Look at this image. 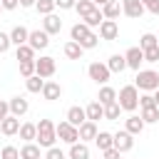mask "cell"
<instances>
[{"label": "cell", "mask_w": 159, "mask_h": 159, "mask_svg": "<svg viewBox=\"0 0 159 159\" xmlns=\"http://www.w3.org/2000/svg\"><path fill=\"white\" fill-rule=\"evenodd\" d=\"M139 2H142V5H144V7H147V5H149V2H152V0H139Z\"/></svg>", "instance_id": "db71d44e"}, {"label": "cell", "mask_w": 159, "mask_h": 159, "mask_svg": "<svg viewBox=\"0 0 159 159\" xmlns=\"http://www.w3.org/2000/svg\"><path fill=\"white\" fill-rule=\"evenodd\" d=\"M139 107H142V109H147V107H157V104H154V97H152L149 92L139 94Z\"/></svg>", "instance_id": "b9f144b4"}, {"label": "cell", "mask_w": 159, "mask_h": 159, "mask_svg": "<svg viewBox=\"0 0 159 159\" xmlns=\"http://www.w3.org/2000/svg\"><path fill=\"white\" fill-rule=\"evenodd\" d=\"M102 20H104V17H102V10H99V7H94L89 15H84V17H82V22H84L89 30H92V27H99V25H102Z\"/></svg>", "instance_id": "83f0119b"}, {"label": "cell", "mask_w": 159, "mask_h": 159, "mask_svg": "<svg viewBox=\"0 0 159 159\" xmlns=\"http://www.w3.org/2000/svg\"><path fill=\"white\" fill-rule=\"evenodd\" d=\"M20 75L27 80V77H32L35 75V60H30V62H20Z\"/></svg>", "instance_id": "ab89813d"}, {"label": "cell", "mask_w": 159, "mask_h": 159, "mask_svg": "<svg viewBox=\"0 0 159 159\" xmlns=\"http://www.w3.org/2000/svg\"><path fill=\"white\" fill-rule=\"evenodd\" d=\"M97 45H99V35H97V32H92L87 40H82V42H80V47H82V50H94Z\"/></svg>", "instance_id": "f35d334b"}, {"label": "cell", "mask_w": 159, "mask_h": 159, "mask_svg": "<svg viewBox=\"0 0 159 159\" xmlns=\"http://www.w3.org/2000/svg\"><path fill=\"white\" fill-rule=\"evenodd\" d=\"M89 2H92V5H99V7H102V5H107L109 0H89Z\"/></svg>", "instance_id": "816d5d0a"}, {"label": "cell", "mask_w": 159, "mask_h": 159, "mask_svg": "<svg viewBox=\"0 0 159 159\" xmlns=\"http://www.w3.org/2000/svg\"><path fill=\"white\" fill-rule=\"evenodd\" d=\"M119 15H122V2L109 0L107 5H102V17H104V20H117Z\"/></svg>", "instance_id": "d6986e66"}, {"label": "cell", "mask_w": 159, "mask_h": 159, "mask_svg": "<svg viewBox=\"0 0 159 159\" xmlns=\"http://www.w3.org/2000/svg\"><path fill=\"white\" fill-rule=\"evenodd\" d=\"M37 0H20V7H35Z\"/></svg>", "instance_id": "f907efd6"}, {"label": "cell", "mask_w": 159, "mask_h": 159, "mask_svg": "<svg viewBox=\"0 0 159 159\" xmlns=\"http://www.w3.org/2000/svg\"><path fill=\"white\" fill-rule=\"evenodd\" d=\"M142 52H144V62H159V45L149 47V50H142Z\"/></svg>", "instance_id": "60d3db41"}, {"label": "cell", "mask_w": 159, "mask_h": 159, "mask_svg": "<svg viewBox=\"0 0 159 159\" xmlns=\"http://www.w3.org/2000/svg\"><path fill=\"white\" fill-rule=\"evenodd\" d=\"M77 132H80V142H89V139H94V137H97V132H99V129H97V122H89V119H87L84 124H80V127H77Z\"/></svg>", "instance_id": "ac0fdd59"}, {"label": "cell", "mask_w": 159, "mask_h": 159, "mask_svg": "<svg viewBox=\"0 0 159 159\" xmlns=\"http://www.w3.org/2000/svg\"><path fill=\"white\" fill-rule=\"evenodd\" d=\"M27 45L37 52V50H45L47 45H50V35L45 32V30H32L30 35H27Z\"/></svg>", "instance_id": "52a82bcc"}, {"label": "cell", "mask_w": 159, "mask_h": 159, "mask_svg": "<svg viewBox=\"0 0 159 159\" xmlns=\"http://www.w3.org/2000/svg\"><path fill=\"white\" fill-rule=\"evenodd\" d=\"M7 107H10V114L20 119L22 114H27V109H30V102H27L25 97H12V99L7 102Z\"/></svg>", "instance_id": "8fae6325"}, {"label": "cell", "mask_w": 159, "mask_h": 159, "mask_svg": "<svg viewBox=\"0 0 159 159\" xmlns=\"http://www.w3.org/2000/svg\"><path fill=\"white\" fill-rule=\"evenodd\" d=\"M62 52H65V57H67V60H82V52H84V50H82L77 42H72V40H70V42H65Z\"/></svg>", "instance_id": "4316f807"}, {"label": "cell", "mask_w": 159, "mask_h": 159, "mask_svg": "<svg viewBox=\"0 0 159 159\" xmlns=\"http://www.w3.org/2000/svg\"><path fill=\"white\" fill-rule=\"evenodd\" d=\"M42 97L47 99V102H55V99H60L62 97V87H60V82H45L42 84Z\"/></svg>", "instance_id": "5bb4252c"}, {"label": "cell", "mask_w": 159, "mask_h": 159, "mask_svg": "<svg viewBox=\"0 0 159 159\" xmlns=\"http://www.w3.org/2000/svg\"><path fill=\"white\" fill-rule=\"evenodd\" d=\"M122 12L127 15V17H142L144 15V5L139 2V0H122Z\"/></svg>", "instance_id": "7c38bea8"}, {"label": "cell", "mask_w": 159, "mask_h": 159, "mask_svg": "<svg viewBox=\"0 0 159 159\" xmlns=\"http://www.w3.org/2000/svg\"><path fill=\"white\" fill-rule=\"evenodd\" d=\"M70 159H89V147L84 142L70 144Z\"/></svg>", "instance_id": "d4e9b609"}, {"label": "cell", "mask_w": 159, "mask_h": 159, "mask_svg": "<svg viewBox=\"0 0 159 159\" xmlns=\"http://www.w3.org/2000/svg\"><path fill=\"white\" fill-rule=\"evenodd\" d=\"M119 112H122V107H119L117 102H112V104H107V107H104V119L117 122V119H119Z\"/></svg>", "instance_id": "e575fe53"}, {"label": "cell", "mask_w": 159, "mask_h": 159, "mask_svg": "<svg viewBox=\"0 0 159 159\" xmlns=\"http://www.w3.org/2000/svg\"><path fill=\"white\" fill-rule=\"evenodd\" d=\"M117 104L122 107V112H134L139 107V89L134 84H124L117 94Z\"/></svg>", "instance_id": "7a4b0ae2"}, {"label": "cell", "mask_w": 159, "mask_h": 159, "mask_svg": "<svg viewBox=\"0 0 159 159\" xmlns=\"http://www.w3.org/2000/svg\"><path fill=\"white\" fill-rule=\"evenodd\" d=\"M102 154H104L102 159H122V154H119L114 147H112V149H107V152H102Z\"/></svg>", "instance_id": "bcb514c9"}, {"label": "cell", "mask_w": 159, "mask_h": 159, "mask_svg": "<svg viewBox=\"0 0 159 159\" xmlns=\"http://www.w3.org/2000/svg\"><path fill=\"white\" fill-rule=\"evenodd\" d=\"M20 159H40V147H37L35 142L22 144V149H20Z\"/></svg>", "instance_id": "f546056e"}, {"label": "cell", "mask_w": 159, "mask_h": 159, "mask_svg": "<svg viewBox=\"0 0 159 159\" xmlns=\"http://www.w3.org/2000/svg\"><path fill=\"white\" fill-rule=\"evenodd\" d=\"M144 10H149L152 15H159V0H152V2H149V5L144 7Z\"/></svg>", "instance_id": "c3c4849f"}, {"label": "cell", "mask_w": 159, "mask_h": 159, "mask_svg": "<svg viewBox=\"0 0 159 159\" xmlns=\"http://www.w3.org/2000/svg\"><path fill=\"white\" fill-rule=\"evenodd\" d=\"M134 87L142 89V92L159 89V72L157 70H139L137 72V80H134Z\"/></svg>", "instance_id": "3957f363"}, {"label": "cell", "mask_w": 159, "mask_h": 159, "mask_svg": "<svg viewBox=\"0 0 159 159\" xmlns=\"http://www.w3.org/2000/svg\"><path fill=\"white\" fill-rule=\"evenodd\" d=\"M84 114H87L89 122H99V119H104V107H102L99 102H89V104L84 107Z\"/></svg>", "instance_id": "ffe728a7"}, {"label": "cell", "mask_w": 159, "mask_h": 159, "mask_svg": "<svg viewBox=\"0 0 159 159\" xmlns=\"http://www.w3.org/2000/svg\"><path fill=\"white\" fill-rule=\"evenodd\" d=\"M55 132H57V139L65 142V144H75V142H80V132H77V127H72L67 119L60 122V124H55Z\"/></svg>", "instance_id": "277c9868"}, {"label": "cell", "mask_w": 159, "mask_h": 159, "mask_svg": "<svg viewBox=\"0 0 159 159\" xmlns=\"http://www.w3.org/2000/svg\"><path fill=\"white\" fill-rule=\"evenodd\" d=\"M0 132H2L5 137L17 134V132H20V119H17V117H12V114H7V117L0 122Z\"/></svg>", "instance_id": "9a60e30c"}, {"label": "cell", "mask_w": 159, "mask_h": 159, "mask_svg": "<svg viewBox=\"0 0 159 159\" xmlns=\"http://www.w3.org/2000/svg\"><path fill=\"white\" fill-rule=\"evenodd\" d=\"M87 75H89V80H94L97 84H107L109 77H112V72H109L107 65H102V62H92V65L87 67Z\"/></svg>", "instance_id": "8992f818"}, {"label": "cell", "mask_w": 159, "mask_h": 159, "mask_svg": "<svg viewBox=\"0 0 159 159\" xmlns=\"http://www.w3.org/2000/svg\"><path fill=\"white\" fill-rule=\"evenodd\" d=\"M20 139H25V144L27 142H35V137H37V124L35 122H25V124H20Z\"/></svg>", "instance_id": "603a6c76"}, {"label": "cell", "mask_w": 159, "mask_h": 159, "mask_svg": "<svg viewBox=\"0 0 159 159\" xmlns=\"http://www.w3.org/2000/svg\"><path fill=\"white\" fill-rule=\"evenodd\" d=\"M94 144L99 147V152H107V149H112V147H114V134H109V132H97Z\"/></svg>", "instance_id": "cb8c5ba5"}, {"label": "cell", "mask_w": 159, "mask_h": 159, "mask_svg": "<svg viewBox=\"0 0 159 159\" xmlns=\"http://www.w3.org/2000/svg\"><path fill=\"white\" fill-rule=\"evenodd\" d=\"M55 70H57V62H55V57H50V55H42L40 60H35V75H37V77L47 80V77H52V75H55Z\"/></svg>", "instance_id": "5b68a950"}, {"label": "cell", "mask_w": 159, "mask_h": 159, "mask_svg": "<svg viewBox=\"0 0 159 159\" xmlns=\"http://www.w3.org/2000/svg\"><path fill=\"white\" fill-rule=\"evenodd\" d=\"M7 114H10V107H7V102H2V99H0V122H2Z\"/></svg>", "instance_id": "681fc988"}, {"label": "cell", "mask_w": 159, "mask_h": 159, "mask_svg": "<svg viewBox=\"0 0 159 159\" xmlns=\"http://www.w3.org/2000/svg\"><path fill=\"white\" fill-rule=\"evenodd\" d=\"M42 30L47 32V35H57L60 30H62V20L52 12V15H45V20H42Z\"/></svg>", "instance_id": "2e32d148"}, {"label": "cell", "mask_w": 159, "mask_h": 159, "mask_svg": "<svg viewBox=\"0 0 159 159\" xmlns=\"http://www.w3.org/2000/svg\"><path fill=\"white\" fill-rule=\"evenodd\" d=\"M7 35H10V45L20 47V45H27V35H30V30H27V27H22V25H15Z\"/></svg>", "instance_id": "4fadbf2b"}, {"label": "cell", "mask_w": 159, "mask_h": 159, "mask_svg": "<svg viewBox=\"0 0 159 159\" xmlns=\"http://www.w3.org/2000/svg\"><path fill=\"white\" fill-rule=\"evenodd\" d=\"M0 5H2V10H15L20 5V0H0Z\"/></svg>", "instance_id": "7dc6e473"}, {"label": "cell", "mask_w": 159, "mask_h": 159, "mask_svg": "<svg viewBox=\"0 0 159 159\" xmlns=\"http://www.w3.org/2000/svg\"><path fill=\"white\" fill-rule=\"evenodd\" d=\"M67 122H70L72 127H80V124H84V122H87V114H84V109H82V107H70V109H67Z\"/></svg>", "instance_id": "44dd1931"}, {"label": "cell", "mask_w": 159, "mask_h": 159, "mask_svg": "<svg viewBox=\"0 0 159 159\" xmlns=\"http://www.w3.org/2000/svg\"><path fill=\"white\" fill-rule=\"evenodd\" d=\"M132 147H134V137H132L129 132H124V129H122V132H117V134H114V149H117L119 154L129 152Z\"/></svg>", "instance_id": "ba28073f"}, {"label": "cell", "mask_w": 159, "mask_h": 159, "mask_svg": "<svg viewBox=\"0 0 159 159\" xmlns=\"http://www.w3.org/2000/svg\"><path fill=\"white\" fill-rule=\"evenodd\" d=\"M99 37H102V40H117V37H119V25H117V20H102V25H99Z\"/></svg>", "instance_id": "9c48e42d"}, {"label": "cell", "mask_w": 159, "mask_h": 159, "mask_svg": "<svg viewBox=\"0 0 159 159\" xmlns=\"http://www.w3.org/2000/svg\"><path fill=\"white\" fill-rule=\"evenodd\" d=\"M37 12L40 15H52V10H55V0H37Z\"/></svg>", "instance_id": "8d00e7d4"}, {"label": "cell", "mask_w": 159, "mask_h": 159, "mask_svg": "<svg viewBox=\"0 0 159 159\" xmlns=\"http://www.w3.org/2000/svg\"><path fill=\"white\" fill-rule=\"evenodd\" d=\"M139 117L144 124H154V122H159V107H147V109H142Z\"/></svg>", "instance_id": "4dcf8cb0"}, {"label": "cell", "mask_w": 159, "mask_h": 159, "mask_svg": "<svg viewBox=\"0 0 159 159\" xmlns=\"http://www.w3.org/2000/svg\"><path fill=\"white\" fill-rule=\"evenodd\" d=\"M97 5H92L89 0H77V5H75V10L80 12V17H84V15H89L92 10H94Z\"/></svg>", "instance_id": "d590c367"}, {"label": "cell", "mask_w": 159, "mask_h": 159, "mask_svg": "<svg viewBox=\"0 0 159 159\" xmlns=\"http://www.w3.org/2000/svg\"><path fill=\"white\" fill-rule=\"evenodd\" d=\"M77 5V0H55V7H60V10H72Z\"/></svg>", "instance_id": "ee69618b"}, {"label": "cell", "mask_w": 159, "mask_h": 159, "mask_svg": "<svg viewBox=\"0 0 159 159\" xmlns=\"http://www.w3.org/2000/svg\"><path fill=\"white\" fill-rule=\"evenodd\" d=\"M89 35H92V30H89L84 22H75V25H72V30H70V37H72V42H77V45H80L82 40H87Z\"/></svg>", "instance_id": "e0dca14e"}, {"label": "cell", "mask_w": 159, "mask_h": 159, "mask_svg": "<svg viewBox=\"0 0 159 159\" xmlns=\"http://www.w3.org/2000/svg\"><path fill=\"white\" fill-rule=\"evenodd\" d=\"M0 10H2V5H0Z\"/></svg>", "instance_id": "11a10c76"}, {"label": "cell", "mask_w": 159, "mask_h": 159, "mask_svg": "<svg viewBox=\"0 0 159 159\" xmlns=\"http://www.w3.org/2000/svg\"><path fill=\"white\" fill-rule=\"evenodd\" d=\"M152 97H154V104L159 107V89H154V94H152Z\"/></svg>", "instance_id": "f5cc1de1"}, {"label": "cell", "mask_w": 159, "mask_h": 159, "mask_svg": "<svg viewBox=\"0 0 159 159\" xmlns=\"http://www.w3.org/2000/svg\"><path fill=\"white\" fill-rule=\"evenodd\" d=\"M97 102L102 104V107H107V104H112V102H117V89L114 87H102L99 89V97H97Z\"/></svg>", "instance_id": "484cf974"}, {"label": "cell", "mask_w": 159, "mask_h": 159, "mask_svg": "<svg viewBox=\"0 0 159 159\" xmlns=\"http://www.w3.org/2000/svg\"><path fill=\"white\" fill-rule=\"evenodd\" d=\"M124 62H127V67H132V70L139 72V67H142V62H144V52H142L139 47H129V50L124 52Z\"/></svg>", "instance_id": "30bf717a"}, {"label": "cell", "mask_w": 159, "mask_h": 159, "mask_svg": "<svg viewBox=\"0 0 159 159\" xmlns=\"http://www.w3.org/2000/svg\"><path fill=\"white\" fill-rule=\"evenodd\" d=\"M142 129H144V122H142V117L132 114V117H127V119H124V132H129L132 137H134V134H142Z\"/></svg>", "instance_id": "7402d4cb"}, {"label": "cell", "mask_w": 159, "mask_h": 159, "mask_svg": "<svg viewBox=\"0 0 159 159\" xmlns=\"http://www.w3.org/2000/svg\"><path fill=\"white\" fill-rule=\"evenodd\" d=\"M45 159H65V152H62V149H57V147H50V149H47V154H45Z\"/></svg>", "instance_id": "7bdbcfd3"}, {"label": "cell", "mask_w": 159, "mask_h": 159, "mask_svg": "<svg viewBox=\"0 0 159 159\" xmlns=\"http://www.w3.org/2000/svg\"><path fill=\"white\" fill-rule=\"evenodd\" d=\"M10 50V35L7 32H0V55Z\"/></svg>", "instance_id": "f6af8a7d"}, {"label": "cell", "mask_w": 159, "mask_h": 159, "mask_svg": "<svg viewBox=\"0 0 159 159\" xmlns=\"http://www.w3.org/2000/svg\"><path fill=\"white\" fill-rule=\"evenodd\" d=\"M35 142H37V147H45V149L55 147L57 132H55V122L52 119H40L37 122V137H35Z\"/></svg>", "instance_id": "6da1fadb"}, {"label": "cell", "mask_w": 159, "mask_h": 159, "mask_svg": "<svg viewBox=\"0 0 159 159\" xmlns=\"http://www.w3.org/2000/svg\"><path fill=\"white\" fill-rule=\"evenodd\" d=\"M107 70H109V72H124V70H127L124 55H112V57L107 60Z\"/></svg>", "instance_id": "f1b7e54d"}, {"label": "cell", "mask_w": 159, "mask_h": 159, "mask_svg": "<svg viewBox=\"0 0 159 159\" xmlns=\"http://www.w3.org/2000/svg\"><path fill=\"white\" fill-rule=\"evenodd\" d=\"M42 84H45V80H42V77H37V75H32V77H27V80H25L27 92H42Z\"/></svg>", "instance_id": "836d02e7"}, {"label": "cell", "mask_w": 159, "mask_h": 159, "mask_svg": "<svg viewBox=\"0 0 159 159\" xmlns=\"http://www.w3.org/2000/svg\"><path fill=\"white\" fill-rule=\"evenodd\" d=\"M157 45H159V37L152 35V32H144L139 37V50H149V47H157Z\"/></svg>", "instance_id": "1f68e13d"}, {"label": "cell", "mask_w": 159, "mask_h": 159, "mask_svg": "<svg viewBox=\"0 0 159 159\" xmlns=\"http://www.w3.org/2000/svg\"><path fill=\"white\" fill-rule=\"evenodd\" d=\"M15 57H17L20 62H30V60H35V50H32L30 45H20L17 52H15Z\"/></svg>", "instance_id": "d6a6232c"}, {"label": "cell", "mask_w": 159, "mask_h": 159, "mask_svg": "<svg viewBox=\"0 0 159 159\" xmlns=\"http://www.w3.org/2000/svg\"><path fill=\"white\" fill-rule=\"evenodd\" d=\"M0 159H20V149L12 147V144H7V147L0 149Z\"/></svg>", "instance_id": "74e56055"}]
</instances>
